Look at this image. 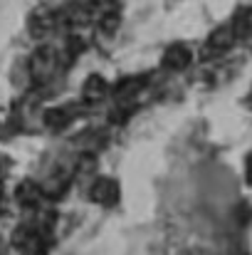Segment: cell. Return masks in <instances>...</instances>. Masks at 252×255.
Returning <instances> with one entry per match:
<instances>
[{
  "label": "cell",
  "mask_w": 252,
  "mask_h": 255,
  "mask_svg": "<svg viewBox=\"0 0 252 255\" xmlns=\"http://www.w3.org/2000/svg\"><path fill=\"white\" fill-rule=\"evenodd\" d=\"M233 32H235V37H252V7H245V10H240L238 15H235V20H233Z\"/></svg>",
  "instance_id": "cell-8"
},
{
  "label": "cell",
  "mask_w": 252,
  "mask_h": 255,
  "mask_svg": "<svg viewBox=\"0 0 252 255\" xmlns=\"http://www.w3.org/2000/svg\"><path fill=\"white\" fill-rule=\"evenodd\" d=\"M5 169H7V164H5V161H0V181H2V176H5Z\"/></svg>",
  "instance_id": "cell-12"
},
{
  "label": "cell",
  "mask_w": 252,
  "mask_h": 255,
  "mask_svg": "<svg viewBox=\"0 0 252 255\" xmlns=\"http://www.w3.org/2000/svg\"><path fill=\"white\" fill-rule=\"evenodd\" d=\"M30 67H32V75L37 77V80H47L52 72H55V67H57V55L52 52V50H37L35 55H32V62H30Z\"/></svg>",
  "instance_id": "cell-4"
},
{
  "label": "cell",
  "mask_w": 252,
  "mask_h": 255,
  "mask_svg": "<svg viewBox=\"0 0 252 255\" xmlns=\"http://www.w3.org/2000/svg\"><path fill=\"white\" fill-rule=\"evenodd\" d=\"M106 89H109V85H106L104 77H99V75H89L86 82H84V87H82V99L84 102H89V104H94V102H99V99L106 94Z\"/></svg>",
  "instance_id": "cell-6"
},
{
  "label": "cell",
  "mask_w": 252,
  "mask_h": 255,
  "mask_svg": "<svg viewBox=\"0 0 252 255\" xmlns=\"http://www.w3.org/2000/svg\"><path fill=\"white\" fill-rule=\"evenodd\" d=\"M141 87H144V82L139 77H126L116 85V99H131L134 94L141 92Z\"/></svg>",
  "instance_id": "cell-9"
},
{
  "label": "cell",
  "mask_w": 252,
  "mask_h": 255,
  "mask_svg": "<svg viewBox=\"0 0 252 255\" xmlns=\"http://www.w3.org/2000/svg\"><path fill=\"white\" fill-rule=\"evenodd\" d=\"M91 201L101 206H114L119 201V183L114 178H96L91 186Z\"/></svg>",
  "instance_id": "cell-3"
},
{
  "label": "cell",
  "mask_w": 252,
  "mask_h": 255,
  "mask_svg": "<svg viewBox=\"0 0 252 255\" xmlns=\"http://www.w3.org/2000/svg\"><path fill=\"white\" fill-rule=\"evenodd\" d=\"M67 122H70V117H67V112H62V109H50V112H45V124H47L50 129H62V127H67Z\"/></svg>",
  "instance_id": "cell-10"
},
{
  "label": "cell",
  "mask_w": 252,
  "mask_h": 255,
  "mask_svg": "<svg viewBox=\"0 0 252 255\" xmlns=\"http://www.w3.org/2000/svg\"><path fill=\"white\" fill-rule=\"evenodd\" d=\"M40 198H42V188L35 186L32 181H25L22 186H17V201H20V206L37 208L40 206Z\"/></svg>",
  "instance_id": "cell-7"
},
{
  "label": "cell",
  "mask_w": 252,
  "mask_h": 255,
  "mask_svg": "<svg viewBox=\"0 0 252 255\" xmlns=\"http://www.w3.org/2000/svg\"><path fill=\"white\" fill-rule=\"evenodd\" d=\"M233 42H235V32H233V27L223 25V27H218V30L208 37L205 52H225V50L233 47Z\"/></svg>",
  "instance_id": "cell-5"
},
{
  "label": "cell",
  "mask_w": 252,
  "mask_h": 255,
  "mask_svg": "<svg viewBox=\"0 0 252 255\" xmlns=\"http://www.w3.org/2000/svg\"><path fill=\"white\" fill-rule=\"evenodd\" d=\"M193 62V52L185 47V45H170L166 50V55H164V60H161V65L170 70V72H183L188 65Z\"/></svg>",
  "instance_id": "cell-2"
},
{
  "label": "cell",
  "mask_w": 252,
  "mask_h": 255,
  "mask_svg": "<svg viewBox=\"0 0 252 255\" xmlns=\"http://www.w3.org/2000/svg\"><path fill=\"white\" fill-rule=\"evenodd\" d=\"M245 181L252 186V154H248V159H245Z\"/></svg>",
  "instance_id": "cell-11"
},
{
  "label": "cell",
  "mask_w": 252,
  "mask_h": 255,
  "mask_svg": "<svg viewBox=\"0 0 252 255\" xmlns=\"http://www.w3.org/2000/svg\"><path fill=\"white\" fill-rule=\"evenodd\" d=\"M12 243L20 253L25 255H45L50 248V238H47V231L42 226H35V228H17L15 236H12Z\"/></svg>",
  "instance_id": "cell-1"
}]
</instances>
